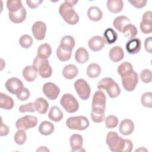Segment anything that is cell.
Segmentation results:
<instances>
[{
	"instance_id": "cell-18",
	"label": "cell",
	"mask_w": 152,
	"mask_h": 152,
	"mask_svg": "<svg viewBox=\"0 0 152 152\" xmlns=\"http://www.w3.org/2000/svg\"><path fill=\"white\" fill-rule=\"evenodd\" d=\"M119 130L122 135H130L133 132L134 130V124L130 119H124L119 124Z\"/></svg>"
},
{
	"instance_id": "cell-31",
	"label": "cell",
	"mask_w": 152,
	"mask_h": 152,
	"mask_svg": "<svg viewBox=\"0 0 152 152\" xmlns=\"http://www.w3.org/2000/svg\"><path fill=\"white\" fill-rule=\"evenodd\" d=\"M89 58L88 51L83 47L79 48L75 53V59L79 64H85Z\"/></svg>"
},
{
	"instance_id": "cell-36",
	"label": "cell",
	"mask_w": 152,
	"mask_h": 152,
	"mask_svg": "<svg viewBox=\"0 0 152 152\" xmlns=\"http://www.w3.org/2000/svg\"><path fill=\"white\" fill-rule=\"evenodd\" d=\"M104 38L106 40V43L109 45L113 44L118 39V34L112 28H107L104 32Z\"/></svg>"
},
{
	"instance_id": "cell-20",
	"label": "cell",
	"mask_w": 152,
	"mask_h": 152,
	"mask_svg": "<svg viewBox=\"0 0 152 152\" xmlns=\"http://www.w3.org/2000/svg\"><path fill=\"white\" fill-rule=\"evenodd\" d=\"M117 71L121 78H123L131 75L134 71L133 69L132 64L126 61L122 62L119 65Z\"/></svg>"
},
{
	"instance_id": "cell-24",
	"label": "cell",
	"mask_w": 152,
	"mask_h": 152,
	"mask_svg": "<svg viewBox=\"0 0 152 152\" xmlns=\"http://www.w3.org/2000/svg\"><path fill=\"white\" fill-rule=\"evenodd\" d=\"M108 10L113 14L120 12L124 7V2L122 0H108L106 3Z\"/></svg>"
},
{
	"instance_id": "cell-45",
	"label": "cell",
	"mask_w": 152,
	"mask_h": 152,
	"mask_svg": "<svg viewBox=\"0 0 152 152\" xmlns=\"http://www.w3.org/2000/svg\"><path fill=\"white\" fill-rule=\"evenodd\" d=\"M19 111L21 113L25 112H34L36 110L34 108V103L32 102L25 104H21L19 106Z\"/></svg>"
},
{
	"instance_id": "cell-10",
	"label": "cell",
	"mask_w": 152,
	"mask_h": 152,
	"mask_svg": "<svg viewBox=\"0 0 152 152\" xmlns=\"http://www.w3.org/2000/svg\"><path fill=\"white\" fill-rule=\"evenodd\" d=\"M42 90L46 97L51 100H55L60 93L59 88L51 82L46 83L43 86Z\"/></svg>"
},
{
	"instance_id": "cell-50",
	"label": "cell",
	"mask_w": 152,
	"mask_h": 152,
	"mask_svg": "<svg viewBox=\"0 0 152 152\" xmlns=\"http://www.w3.org/2000/svg\"><path fill=\"white\" fill-rule=\"evenodd\" d=\"M78 2V1H71V0H65L64 1V3L66 4L67 5L72 7L74 6Z\"/></svg>"
},
{
	"instance_id": "cell-13",
	"label": "cell",
	"mask_w": 152,
	"mask_h": 152,
	"mask_svg": "<svg viewBox=\"0 0 152 152\" xmlns=\"http://www.w3.org/2000/svg\"><path fill=\"white\" fill-rule=\"evenodd\" d=\"M5 86L8 91L13 94H17L24 87L21 81L16 77L8 79L6 81Z\"/></svg>"
},
{
	"instance_id": "cell-26",
	"label": "cell",
	"mask_w": 152,
	"mask_h": 152,
	"mask_svg": "<svg viewBox=\"0 0 152 152\" xmlns=\"http://www.w3.org/2000/svg\"><path fill=\"white\" fill-rule=\"evenodd\" d=\"M75 42L74 37L71 36L67 35L64 36L61 39L59 46L65 50L72 52L75 46Z\"/></svg>"
},
{
	"instance_id": "cell-14",
	"label": "cell",
	"mask_w": 152,
	"mask_h": 152,
	"mask_svg": "<svg viewBox=\"0 0 152 152\" xmlns=\"http://www.w3.org/2000/svg\"><path fill=\"white\" fill-rule=\"evenodd\" d=\"M138 83V75L134 71L129 76L122 78V84L123 87L128 91H132L136 87Z\"/></svg>"
},
{
	"instance_id": "cell-28",
	"label": "cell",
	"mask_w": 152,
	"mask_h": 152,
	"mask_svg": "<svg viewBox=\"0 0 152 152\" xmlns=\"http://www.w3.org/2000/svg\"><path fill=\"white\" fill-rule=\"evenodd\" d=\"M14 106V102L10 96L0 93V107L5 110H11Z\"/></svg>"
},
{
	"instance_id": "cell-30",
	"label": "cell",
	"mask_w": 152,
	"mask_h": 152,
	"mask_svg": "<svg viewBox=\"0 0 152 152\" xmlns=\"http://www.w3.org/2000/svg\"><path fill=\"white\" fill-rule=\"evenodd\" d=\"M87 16L90 20L93 21H98L102 19L103 13L99 7L93 6L88 9Z\"/></svg>"
},
{
	"instance_id": "cell-35",
	"label": "cell",
	"mask_w": 152,
	"mask_h": 152,
	"mask_svg": "<svg viewBox=\"0 0 152 152\" xmlns=\"http://www.w3.org/2000/svg\"><path fill=\"white\" fill-rule=\"evenodd\" d=\"M137 33L138 31L137 27L131 24L126 25L122 30L124 36L129 40L134 39L137 36Z\"/></svg>"
},
{
	"instance_id": "cell-48",
	"label": "cell",
	"mask_w": 152,
	"mask_h": 152,
	"mask_svg": "<svg viewBox=\"0 0 152 152\" xmlns=\"http://www.w3.org/2000/svg\"><path fill=\"white\" fill-rule=\"evenodd\" d=\"M43 2V1H39V0H33V1H30V0H27L26 1V4L27 6L31 9L33 8H37L40 4Z\"/></svg>"
},
{
	"instance_id": "cell-32",
	"label": "cell",
	"mask_w": 152,
	"mask_h": 152,
	"mask_svg": "<svg viewBox=\"0 0 152 152\" xmlns=\"http://www.w3.org/2000/svg\"><path fill=\"white\" fill-rule=\"evenodd\" d=\"M37 55L39 58L44 59H48L52 53V49L49 44L43 43L40 45L37 49Z\"/></svg>"
},
{
	"instance_id": "cell-6",
	"label": "cell",
	"mask_w": 152,
	"mask_h": 152,
	"mask_svg": "<svg viewBox=\"0 0 152 152\" xmlns=\"http://www.w3.org/2000/svg\"><path fill=\"white\" fill-rule=\"evenodd\" d=\"M66 125L71 129L83 131L88 127L89 121L84 116H71L67 119Z\"/></svg>"
},
{
	"instance_id": "cell-4",
	"label": "cell",
	"mask_w": 152,
	"mask_h": 152,
	"mask_svg": "<svg viewBox=\"0 0 152 152\" xmlns=\"http://www.w3.org/2000/svg\"><path fill=\"white\" fill-rule=\"evenodd\" d=\"M106 97L102 90H99L95 92L93 95L91 103V112L95 113L104 114L106 109Z\"/></svg>"
},
{
	"instance_id": "cell-40",
	"label": "cell",
	"mask_w": 152,
	"mask_h": 152,
	"mask_svg": "<svg viewBox=\"0 0 152 152\" xmlns=\"http://www.w3.org/2000/svg\"><path fill=\"white\" fill-rule=\"evenodd\" d=\"M27 139L26 133L25 131L22 129H18L14 135V141L18 145H23L24 144Z\"/></svg>"
},
{
	"instance_id": "cell-2",
	"label": "cell",
	"mask_w": 152,
	"mask_h": 152,
	"mask_svg": "<svg viewBox=\"0 0 152 152\" xmlns=\"http://www.w3.org/2000/svg\"><path fill=\"white\" fill-rule=\"evenodd\" d=\"M97 88L105 90L110 98H115L121 93V88L118 84L109 77L102 78L98 83Z\"/></svg>"
},
{
	"instance_id": "cell-43",
	"label": "cell",
	"mask_w": 152,
	"mask_h": 152,
	"mask_svg": "<svg viewBox=\"0 0 152 152\" xmlns=\"http://www.w3.org/2000/svg\"><path fill=\"white\" fill-rule=\"evenodd\" d=\"M140 79L144 83H149L151 81V71L148 69H143L140 75Z\"/></svg>"
},
{
	"instance_id": "cell-47",
	"label": "cell",
	"mask_w": 152,
	"mask_h": 152,
	"mask_svg": "<svg viewBox=\"0 0 152 152\" xmlns=\"http://www.w3.org/2000/svg\"><path fill=\"white\" fill-rule=\"evenodd\" d=\"M144 47L145 50L151 53H152V37H147L144 41Z\"/></svg>"
},
{
	"instance_id": "cell-34",
	"label": "cell",
	"mask_w": 152,
	"mask_h": 152,
	"mask_svg": "<svg viewBox=\"0 0 152 152\" xmlns=\"http://www.w3.org/2000/svg\"><path fill=\"white\" fill-rule=\"evenodd\" d=\"M101 71V67L99 64L96 63H92L88 65L86 73L88 77L91 78H95L100 75Z\"/></svg>"
},
{
	"instance_id": "cell-46",
	"label": "cell",
	"mask_w": 152,
	"mask_h": 152,
	"mask_svg": "<svg viewBox=\"0 0 152 152\" xmlns=\"http://www.w3.org/2000/svg\"><path fill=\"white\" fill-rule=\"evenodd\" d=\"M128 2L137 8H141L145 7L147 2L146 0H129Z\"/></svg>"
},
{
	"instance_id": "cell-21",
	"label": "cell",
	"mask_w": 152,
	"mask_h": 152,
	"mask_svg": "<svg viewBox=\"0 0 152 152\" xmlns=\"http://www.w3.org/2000/svg\"><path fill=\"white\" fill-rule=\"evenodd\" d=\"M109 56L111 61L114 62H118L123 59L124 56V52L121 46H116L110 49Z\"/></svg>"
},
{
	"instance_id": "cell-9",
	"label": "cell",
	"mask_w": 152,
	"mask_h": 152,
	"mask_svg": "<svg viewBox=\"0 0 152 152\" xmlns=\"http://www.w3.org/2000/svg\"><path fill=\"white\" fill-rule=\"evenodd\" d=\"M37 118L32 115H26L18 119L15 122L17 129L26 131L28 129L34 128L37 124Z\"/></svg>"
},
{
	"instance_id": "cell-41",
	"label": "cell",
	"mask_w": 152,
	"mask_h": 152,
	"mask_svg": "<svg viewBox=\"0 0 152 152\" xmlns=\"http://www.w3.org/2000/svg\"><path fill=\"white\" fill-rule=\"evenodd\" d=\"M141 102L144 106L151 108L152 107V93L148 91L144 93L141 97Z\"/></svg>"
},
{
	"instance_id": "cell-22",
	"label": "cell",
	"mask_w": 152,
	"mask_h": 152,
	"mask_svg": "<svg viewBox=\"0 0 152 152\" xmlns=\"http://www.w3.org/2000/svg\"><path fill=\"white\" fill-rule=\"evenodd\" d=\"M78 73V68L73 64L65 65L62 69V75L64 78L68 80L74 78Z\"/></svg>"
},
{
	"instance_id": "cell-42",
	"label": "cell",
	"mask_w": 152,
	"mask_h": 152,
	"mask_svg": "<svg viewBox=\"0 0 152 152\" xmlns=\"http://www.w3.org/2000/svg\"><path fill=\"white\" fill-rule=\"evenodd\" d=\"M119 123L118 119L114 115H109L105 119V125L107 128L112 129L115 128Z\"/></svg>"
},
{
	"instance_id": "cell-25",
	"label": "cell",
	"mask_w": 152,
	"mask_h": 152,
	"mask_svg": "<svg viewBox=\"0 0 152 152\" xmlns=\"http://www.w3.org/2000/svg\"><path fill=\"white\" fill-rule=\"evenodd\" d=\"M131 24V21L129 18L125 15H120L116 17L113 21V26L119 31L122 32L124 27Z\"/></svg>"
},
{
	"instance_id": "cell-1",
	"label": "cell",
	"mask_w": 152,
	"mask_h": 152,
	"mask_svg": "<svg viewBox=\"0 0 152 152\" xmlns=\"http://www.w3.org/2000/svg\"><path fill=\"white\" fill-rule=\"evenodd\" d=\"M106 142L109 149L113 152H131L133 148L131 140L122 138L114 131L107 133Z\"/></svg>"
},
{
	"instance_id": "cell-12",
	"label": "cell",
	"mask_w": 152,
	"mask_h": 152,
	"mask_svg": "<svg viewBox=\"0 0 152 152\" xmlns=\"http://www.w3.org/2000/svg\"><path fill=\"white\" fill-rule=\"evenodd\" d=\"M32 33L36 40H42L45 39L46 31V25L44 22L36 21L31 27Z\"/></svg>"
},
{
	"instance_id": "cell-38",
	"label": "cell",
	"mask_w": 152,
	"mask_h": 152,
	"mask_svg": "<svg viewBox=\"0 0 152 152\" xmlns=\"http://www.w3.org/2000/svg\"><path fill=\"white\" fill-rule=\"evenodd\" d=\"M22 7L21 1L20 0H8L7 1V7L10 12H16Z\"/></svg>"
},
{
	"instance_id": "cell-23",
	"label": "cell",
	"mask_w": 152,
	"mask_h": 152,
	"mask_svg": "<svg viewBox=\"0 0 152 152\" xmlns=\"http://www.w3.org/2000/svg\"><path fill=\"white\" fill-rule=\"evenodd\" d=\"M23 76L27 81L33 82L37 76V71L33 66L27 65L23 70Z\"/></svg>"
},
{
	"instance_id": "cell-17",
	"label": "cell",
	"mask_w": 152,
	"mask_h": 152,
	"mask_svg": "<svg viewBox=\"0 0 152 152\" xmlns=\"http://www.w3.org/2000/svg\"><path fill=\"white\" fill-rule=\"evenodd\" d=\"M26 10L25 8L23 6L21 9L18 11L14 12L8 13V17L10 20L14 23L18 24L23 22L26 18Z\"/></svg>"
},
{
	"instance_id": "cell-39",
	"label": "cell",
	"mask_w": 152,
	"mask_h": 152,
	"mask_svg": "<svg viewBox=\"0 0 152 152\" xmlns=\"http://www.w3.org/2000/svg\"><path fill=\"white\" fill-rule=\"evenodd\" d=\"M19 43L22 48L28 49L30 48L33 44V39L28 34H24L20 38Z\"/></svg>"
},
{
	"instance_id": "cell-5",
	"label": "cell",
	"mask_w": 152,
	"mask_h": 152,
	"mask_svg": "<svg viewBox=\"0 0 152 152\" xmlns=\"http://www.w3.org/2000/svg\"><path fill=\"white\" fill-rule=\"evenodd\" d=\"M33 66L36 68L40 77L43 78L50 77L52 74V69L48 59H42L36 56L33 60Z\"/></svg>"
},
{
	"instance_id": "cell-7",
	"label": "cell",
	"mask_w": 152,
	"mask_h": 152,
	"mask_svg": "<svg viewBox=\"0 0 152 152\" xmlns=\"http://www.w3.org/2000/svg\"><path fill=\"white\" fill-rule=\"evenodd\" d=\"M60 103L68 113H75L79 108V103L75 97L69 93L62 95L60 100Z\"/></svg>"
},
{
	"instance_id": "cell-49",
	"label": "cell",
	"mask_w": 152,
	"mask_h": 152,
	"mask_svg": "<svg viewBox=\"0 0 152 152\" xmlns=\"http://www.w3.org/2000/svg\"><path fill=\"white\" fill-rule=\"evenodd\" d=\"M9 128L5 124H1V128H0V135L1 136H6L9 133Z\"/></svg>"
},
{
	"instance_id": "cell-33",
	"label": "cell",
	"mask_w": 152,
	"mask_h": 152,
	"mask_svg": "<svg viewBox=\"0 0 152 152\" xmlns=\"http://www.w3.org/2000/svg\"><path fill=\"white\" fill-rule=\"evenodd\" d=\"M55 127L50 122L45 121L41 122L39 126V131L43 135H50L54 131Z\"/></svg>"
},
{
	"instance_id": "cell-29",
	"label": "cell",
	"mask_w": 152,
	"mask_h": 152,
	"mask_svg": "<svg viewBox=\"0 0 152 152\" xmlns=\"http://www.w3.org/2000/svg\"><path fill=\"white\" fill-rule=\"evenodd\" d=\"M64 114L61 109L56 106H53L50 107L49 113L48 118L53 122H59L63 118Z\"/></svg>"
},
{
	"instance_id": "cell-8",
	"label": "cell",
	"mask_w": 152,
	"mask_h": 152,
	"mask_svg": "<svg viewBox=\"0 0 152 152\" xmlns=\"http://www.w3.org/2000/svg\"><path fill=\"white\" fill-rule=\"evenodd\" d=\"M74 88L79 97L83 100H87L90 96L91 88L88 83L84 79H78L74 83Z\"/></svg>"
},
{
	"instance_id": "cell-27",
	"label": "cell",
	"mask_w": 152,
	"mask_h": 152,
	"mask_svg": "<svg viewBox=\"0 0 152 152\" xmlns=\"http://www.w3.org/2000/svg\"><path fill=\"white\" fill-rule=\"evenodd\" d=\"M34 106L35 110L40 114H45L49 108V103L48 101L42 97H39L36 99Z\"/></svg>"
},
{
	"instance_id": "cell-44",
	"label": "cell",
	"mask_w": 152,
	"mask_h": 152,
	"mask_svg": "<svg viewBox=\"0 0 152 152\" xmlns=\"http://www.w3.org/2000/svg\"><path fill=\"white\" fill-rule=\"evenodd\" d=\"M30 95V91L26 87H23L18 93H17V97L21 101L26 100L29 98Z\"/></svg>"
},
{
	"instance_id": "cell-19",
	"label": "cell",
	"mask_w": 152,
	"mask_h": 152,
	"mask_svg": "<svg viewBox=\"0 0 152 152\" xmlns=\"http://www.w3.org/2000/svg\"><path fill=\"white\" fill-rule=\"evenodd\" d=\"M141 48V41L140 39L134 38L128 41L126 44L127 52L131 55H134L140 52Z\"/></svg>"
},
{
	"instance_id": "cell-16",
	"label": "cell",
	"mask_w": 152,
	"mask_h": 152,
	"mask_svg": "<svg viewBox=\"0 0 152 152\" xmlns=\"http://www.w3.org/2000/svg\"><path fill=\"white\" fill-rule=\"evenodd\" d=\"M83 137L78 134H72L69 138V144L72 151H81L83 148Z\"/></svg>"
},
{
	"instance_id": "cell-37",
	"label": "cell",
	"mask_w": 152,
	"mask_h": 152,
	"mask_svg": "<svg viewBox=\"0 0 152 152\" xmlns=\"http://www.w3.org/2000/svg\"><path fill=\"white\" fill-rule=\"evenodd\" d=\"M72 55V52L67 51L64 49H63L62 48H61L59 46L57 48L56 50V56L58 58V59L61 61L64 62L67 61L69 59H70Z\"/></svg>"
},
{
	"instance_id": "cell-3",
	"label": "cell",
	"mask_w": 152,
	"mask_h": 152,
	"mask_svg": "<svg viewBox=\"0 0 152 152\" xmlns=\"http://www.w3.org/2000/svg\"><path fill=\"white\" fill-rule=\"evenodd\" d=\"M59 12L64 20L68 24L75 25L79 21V16L74 9L64 2L60 5Z\"/></svg>"
},
{
	"instance_id": "cell-11",
	"label": "cell",
	"mask_w": 152,
	"mask_h": 152,
	"mask_svg": "<svg viewBox=\"0 0 152 152\" xmlns=\"http://www.w3.org/2000/svg\"><path fill=\"white\" fill-rule=\"evenodd\" d=\"M152 12L147 11L142 15V19L140 24L141 32L144 34H149L152 32Z\"/></svg>"
},
{
	"instance_id": "cell-15",
	"label": "cell",
	"mask_w": 152,
	"mask_h": 152,
	"mask_svg": "<svg viewBox=\"0 0 152 152\" xmlns=\"http://www.w3.org/2000/svg\"><path fill=\"white\" fill-rule=\"evenodd\" d=\"M106 40L104 37L100 36H95L88 40L89 48L93 52H99L103 49L105 45Z\"/></svg>"
},
{
	"instance_id": "cell-51",
	"label": "cell",
	"mask_w": 152,
	"mask_h": 152,
	"mask_svg": "<svg viewBox=\"0 0 152 152\" xmlns=\"http://www.w3.org/2000/svg\"><path fill=\"white\" fill-rule=\"evenodd\" d=\"M49 151V150L46 147H40L37 150V151Z\"/></svg>"
}]
</instances>
